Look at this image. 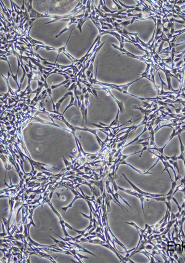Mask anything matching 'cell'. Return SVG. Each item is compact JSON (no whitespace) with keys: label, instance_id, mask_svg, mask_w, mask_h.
<instances>
[{"label":"cell","instance_id":"3957f363","mask_svg":"<svg viewBox=\"0 0 185 263\" xmlns=\"http://www.w3.org/2000/svg\"><path fill=\"white\" fill-rule=\"evenodd\" d=\"M118 189H119V190H122V191H123L124 192H126V193H129V194H130V195H132L135 196V197H136L137 198H138L139 199H140V200H141V206H142V209H143V214H144V215L145 216V213H144V209L143 201H145L146 200H147V198H150L149 197L146 196V195H142V194L139 193L138 192H137V191H131V190H126V189L122 188H121V187H118Z\"/></svg>","mask_w":185,"mask_h":263},{"label":"cell","instance_id":"277c9868","mask_svg":"<svg viewBox=\"0 0 185 263\" xmlns=\"http://www.w3.org/2000/svg\"><path fill=\"white\" fill-rule=\"evenodd\" d=\"M96 90H105V91H108V93L110 94V95L111 96V97L114 99V101H115V102H117V105H118V106H119V110H120V111L121 112V113H123V111H124V106H123V101H119L117 99L115 98V96H114L113 95V94L112 93L111 91L110 90L109 88H106V87H102V88H96Z\"/></svg>","mask_w":185,"mask_h":263},{"label":"cell","instance_id":"8992f818","mask_svg":"<svg viewBox=\"0 0 185 263\" xmlns=\"http://www.w3.org/2000/svg\"><path fill=\"white\" fill-rule=\"evenodd\" d=\"M105 3V1H99V6H101V8L103 9L102 10V12H104L105 13H109V14H115L116 13H118L119 12V11H111V10H110L106 6V5H105V3Z\"/></svg>","mask_w":185,"mask_h":263},{"label":"cell","instance_id":"7a4b0ae2","mask_svg":"<svg viewBox=\"0 0 185 263\" xmlns=\"http://www.w3.org/2000/svg\"><path fill=\"white\" fill-rule=\"evenodd\" d=\"M50 201H51V198H50V197H49V198L47 199V201H46V203H47L48 204V205L50 206V208L52 209V210L53 211V212H54V213L57 216H58L59 219V224H60L61 225V226H62V228L63 232H64V235L65 236V237H71V236L69 235L68 234V233L67 232L66 229H65V227L68 228L69 229H71V230L74 231L75 232H77V233L79 234H82L83 235H84L87 232V229H86H86H85L84 231H77V230L75 229V228H73L72 226H71L70 225L68 224L67 222H65L64 221V219H62V218L61 217V214H60L58 212H57V211H56V209L54 208V207L53 206V205L52 204V203H51Z\"/></svg>","mask_w":185,"mask_h":263},{"label":"cell","instance_id":"6da1fadb","mask_svg":"<svg viewBox=\"0 0 185 263\" xmlns=\"http://www.w3.org/2000/svg\"><path fill=\"white\" fill-rule=\"evenodd\" d=\"M32 0H30V1H28L26 2V3H25V5L27 9L28 13L29 14V19H33L34 20H35L37 19L38 18H44V17H48V18H52L53 19V20L50 21L48 22H46L45 24H44V25L46 24H50V23H53L54 22L57 20H61L62 19H65V16H53V15H48V14H41L39 13L37 11H36L35 10L33 7H32Z\"/></svg>","mask_w":185,"mask_h":263},{"label":"cell","instance_id":"30bf717a","mask_svg":"<svg viewBox=\"0 0 185 263\" xmlns=\"http://www.w3.org/2000/svg\"><path fill=\"white\" fill-rule=\"evenodd\" d=\"M112 2L114 3V4H115V5H116V6H117V8H118V11H122V10L125 9H123V7H122L120 5H119L117 3V1H114V0H113Z\"/></svg>","mask_w":185,"mask_h":263},{"label":"cell","instance_id":"ba28073f","mask_svg":"<svg viewBox=\"0 0 185 263\" xmlns=\"http://www.w3.org/2000/svg\"><path fill=\"white\" fill-rule=\"evenodd\" d=\"M89 92L87 91L85 93V100H84V102H85V122L87 124V111H88V107L89 106Z\"/></svg>","mask_w":185,"mask_h":263},{"label":"cell","instance_id":"52a82bcc","mask_svg":"<svg viewBox=\"0 0 185 263\" xmlns=\"http://www.w3.org/2000/svg\"><path fill=\"white\" fill-rule=\"evenodd\" d=\"M71 100L70 103H69V105L67 106V108L65 109L64 111L63 112V113H62L63 115H64V114L66 112V111H67L68 109L70 108L72 106H76V107H77V108H78V102H77V100L76 99V98H75V96H74V93L73 91H72V93H71Z\"/></svg>","mask_w":185,"mask_h":263},{"label":"cell","instance_id":"5b68a950","mask_svg":"<svg viewBox=\"0 0 185 263\" xmlns=\"http://www.w3.org/2000/svg\"><path fill=\"white\" fill-rule=\"evenodd\" d=\"M120 110H119V109H118V111H117V116H116V117H115V119L112 121V122L110 124V125H106V124H102V123H101V122H99V124L101 125H102V126H103V127H109V128H112V127H120L119 126V113H120Z\"/></svg>","mask_w":185,"mask_h":263},{"label":"cell","instance_id":"9c48e42d","mask_svg":"<svg viewBox=\"0 0 185 263\" xmlns=\"http://www.w3.org/2000/svg\"><path fill=\"white\" fill-rule=\"evenodd\" d=\"M72 92V91H68V92L61 98L59 99V101L57 102V103L55 105V108H56V111H59V108L61 107V105L62 104V102L65 100V98H67L68 96H71V93Z\"/></svg>","mask_w":185,"mask_h":263}]
</instances>
